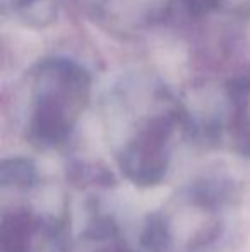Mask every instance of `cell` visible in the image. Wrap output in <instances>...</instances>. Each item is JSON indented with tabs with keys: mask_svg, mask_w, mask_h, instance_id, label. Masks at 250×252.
<instances>
[{
	"mask_svg": "<svg viewBox=\"0 0 250 252\" xmlns=\"http://www.w3.org/2000/svg\"><path fill=\"white\" fill-rule=\"evenodd\" d=\"M235 189L221 177L182 186L151 211L140 232L144 252H216L228 230Z\"/></svg>",
	"mask_w": 250,
	"mask_h": 252,
	"instance_id": "cell-2",
	"label": "cell"
},
{
	"mask_svg": "<svg viewBox=\"0 0 250 252\" xmlns=\"http://www.w3.org/2000/svg\"><path fill=\"white\" fill-rule=\"evenodd\" d=\"M40 184V172L33 159L24 156L5 158L0 165V186L2 192L14 190V194L31 192Z\"/></svg>",
	"mask_w": 250,
	"mask_h": 252,
	"instance_id": "cell-9",
	"label": "cell"
},
{
	"mask_svg": "<svg viewBox=\"0 0 250 252\" xmlns=\"http://www.w3.org/2000/svg\"><path fill=\"white\" fill-rule=\"evenodd\" d=\"M105 120L118 170L142 189L167 179L178 141L197 134L177 94L160 77L144 72L129 74L113 84L105 100Z\"/></svg>",
	"mask_w": 250,
	"mask_h": 252,
	"instance_id": "cell-1",
	"label": "cell"
},
{
	"mask_svg": "<svg viewBox=\"0 0 250 252\" xmlns=\"http://www.w3.org/2000/svg\"><path fill=\"white\" fill-rule=\"evenodd\" d=\"M178 0H84L98 26L118 36H134L161 24Z\"/></svg>",
	"mask_w": 250,
	"mask_h": 252,
	"instance_id": "cell-5",
	"label": "cell"
},
{
	"mask_svg": "<svg viewBox=\"0 0 250 252\" xmlns=\"http://www.w3.org/2000/svg\"><path fill=\"white\" fill-rule=\"evenodd\" d=\"M67 0H0L2 14L26 28L41 30L58 19Z\"/></svg>",
	"mask_w": 250,
	"mask_h": 252,
	"instance_id": "cell-7",
	"label": "cell"
},
{
	"mask_svg": "<svg viewBox=\"0 0 250 252\" xmlns=\"http://www.w3.org/2000/svg\"><path fill=\"white\" fill-rule=\"evenodd\" d=\"M24 134L40 150L63 148L74 136L91 100L87 69L69 57L36 62L23 84Z\"/></svg>",
	"mask_w": 250,
	"mask_h": 252,
	"instance_id": "cell-3",
	"label": "cell"
},
{
	"mask_svg": "<svg viewBox=\"0 0 250 252\" xmlns=\"http://www.w3.org/2000/svg\"><path fill=\"white\" fill-rule=\"evenodd\" d=\"M224 98L226 106L216 137L226 136L231 150L250 158V72L231 79Z\"/></svg>",
	"mask_w": 250,
	"mask_h": 252,
	"instance_id": "cell-6",
	"label": "cell"
},
{
	"mask_svg": "<svg viewBox=\"0 0 250 252\" xmlns=\"http://www.w3.org/2000/svg\"><path fill=\"white\" fill-rule=\"evenodd\" d=\"M0 252H70L69 220L65 215L38 213L29 206L3 208Z\"/></svg>",
	"mask_w": 250,
	"mask_h": 252,
	"instance_id": "cell-4",
	"label": "cell"
},
{
	"mask_svg": "<svg viewBox=\"0 0 250 252\" xmlns=\"http://www.w3.org/2000/svg\"><path fill=\"white\" fill-rule=\"evenodd\" d=\"M84 242L87 246L86 252H137L122 235L115 220L107 215L96 216L89 223Z\"/></svg>",
	"mask_w": 250,
	"mask_h": 252,
	"instance_id": "cell-8",
	"label": "cell"
},
{
	"mask_svg": "<svg viewBox=\"0 0 250 252\" xmlns=\"http://www.w3.org/2000/svg\"><path fill=\"white\" fill-rule=\"evenodd\" d=\"M192 14H228L250 16V0H178Z\"/></svg>",
	"mask_w": 250,
	"mask_h": 252,
	"instance_id": "cell-10",
	"label": "cell"
}]
</instances>
